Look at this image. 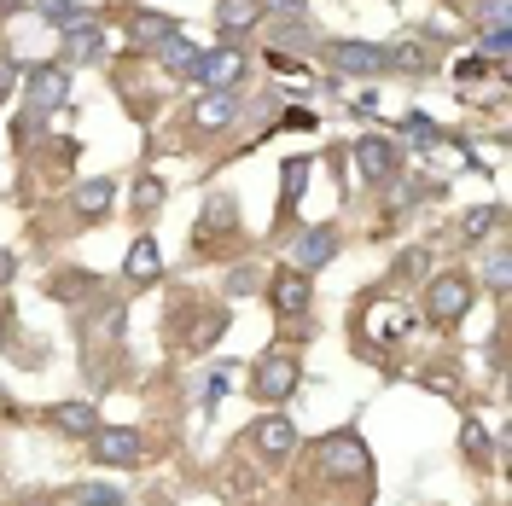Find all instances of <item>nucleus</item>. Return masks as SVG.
<instances>
[{"label":"nucleus","mask_w":512,"mask_h":506,"mask_svg":"<svg viewBox=\"0 0 512 506\" xmlns=\"http://www.w3.org/2000/svg\"><path fill=\"white\" fill-rule=\"evenodd\" d=\"M245 47L239 41H227V47H216V53H204V64L192 70V82L204 88V94H233L239 82H245Z\"/></svg>","instance_id":"39448f33"},{"label":"nucleus","mask_w":512,"mask_h":506,"mask_svg":"<svg viewBox=\"0 0 512 506\" xmlns=\"http://www.w3.org/2000/svg\"><path fill=\"white\" fill-rule=\"evenodd\" d=\"M303 181H309V158H291V163H286V198H280V216H291V210H297Z\"/></svg>","instance_id":"c85d7f7f"},{"label":"nucleus","mask_w":512,"mask_h":506,"mask_svg":"<svg viewBox=\"0 0 512 506\" xmlns=\"http://www.w3.org/2000/svg\"><path fill=\"white\" fill-rule=\"evenodd\" d=\"M326 64H332L338 76H384V70H390L379 41H332V47H326Z\"/></svg>","instance_id":"6e6552de"},{"label":"nucleus","mask_w":512,"mask_h":506,"mask_svg":"<svg viewBox=\"0 0 512 506\" xmlns=\"http://www.w3.org/2000/svg\"><path fill=\"white\" fill-rule=\"evenodd\" d=\"M251 443H256V454H262L268 466H286L291 448H297V425H291L286 413H262V419L251 425Z\"/></svg>","instance_id":"1a4fd4ad"},{"label":"nucleus","mask_w":512,"mask_h":506,"mask_svg":"<svg viewBox=\"0 0 512 506\" xmlns=\"http://www.w3.org/2000/svg\"><path fill=\"white\" fill-rule=\"evenodd\" d=\"M262 12H280V18H303V0H262Z\"/></svg>","instance_id":"58836bf2"},{"label":"nucleus","mask_w":512,"mask_h":506,"mask_svg":"<svg viewBox=\"0 0 512 506\" xmlns=\"http://www.w3.org/2000/svg\"><path fill=\"white\" fill-rule=\"evenodd\" d=\"M12 274H18V256L0 251V285H12Z\"/></svg>","instance_id":"a19ab883"},{"label":"nucleus","mask_w":512,"mask_h":506,"mask_svg":"<svg viewBox=\"0 0 512 506\" xmlns=\"http://www.w3.org/2000/svg\"><path fill=\"white\" fill-rule=\"evenodd\" d=\"M169 35H181L175 18H163V12H134V41H140V47H152V53H158Z\"/></svg>","instance_id":"4be33fe9"},{"label":"nucleus","mask_w":512,"mask_h":506,"mask_svg":"<svg viewBox=\"0 0 512 506\" xmlns=\"http://www.w3.org/2000/svg\"><path fill=\"white\" fill-rule=\"evenodd\" d=\"M460 448L472 454V466H495V460H489V437H483L478 419H466V431H460Z\"/></svg>","instance_id":"7c9ffc66"},{"label":"nucleus","mask_w":512,"mask_h":506,"mask_svg":"<svg viewBox=\"0 0 512 506\" xmlns=\"http://www.w3.org/2000/svg\"><path fill=\"white\" fill-rule=\"evenodd\" d=\"M454 70H460V82H478V76H483V59H478V53H472V59H460V64H454Z\"/></svg>","instance_id":"ea45409f"},{"label":"nucleus","mask_w":512,"mask_h":506,"mask_svg":"<svg viewBox=\"0 0 512 506\" xmlns=\"http://www.w3.org/2000/svg\"><path fill=\"white\" fill-rule=\"evenodd\" d=\"M495 227H501V204H478V210L460 222V239H466V245H478V239H489Z\"/></svg>","instance_id":"a878e982"},{"label":"nucleus","mask_w":512,"mask_h":506,"mask_svg":"<svg viewBox=\"0 0 512 506\" xmlns=\"http://www.w3.org/2000/svg\"><path fill=\"white\" fill-rule=\"evenodd\" d=\"M367 332H373L379 344H396V338H408V309H396V303H379V309H367Z\"/></svg>","instance_id":"412c9836"},{"label":"nucleus","mask_w":512,"mask_h":506,"mask_svg":"<svg viewBox=\"0 0 512 506\" xmlns=\"http://www.w3.org/2000/svg\"><path fill=\"white\" fill-rule=\"evenodd\" d=\"M163 198H169V192H163L158 175H140V187H134V210H140V216H158Z\"/></svg>","instance_id":"c756f323"},{"label":"nucleus","mask_w":512,"mask_h":506,"mask_svg":"<svg viewBox=\"0 0 512 506\" xmlns=\"http://www.w3.org/2000/svg\"><path fill=\"white\" fill-rule=\"evenodd\" d=\"M262 24V0H216V30L233 41V35H245Z\"/></svg>","instance_id":"6ab92c4d"},{"label":"nucleus","mask_w":512,"mask_h":506,"mask_svg":"<svg viewBox=\"0 0 512 506\" xmlns=\"http://www.w3.org/2000/svg\"><path fill=\"white\" fill-rule=\"evenodd\" d=\"M47 123H53V111H35V105H30V111H24V117L12 123V134H18V146H30V140H35V134H41Z\"/></svg>","instance_id":"72a5a7b5"},{"label":"nucleus","mask_w":512,"mask_h":506,"mask_svg":"<svg viewBox=\"0 0 512 506\" xmlns=\"http://www.w3.org/2000/svg\"><path fill=\"white\" fill-rule=\"evenodd\" d=\"M111 198H117V187H111L105 175H99V181H82V187L70 192V204H76V216H82V222H99V216L111 210Z\"/></svg>","instance_id":"aec40b11"},{"label":"nucleus","mask_w":512,"mask_h":506,"mask_svg":"<svg viewBox=\"0 0 512 506\" xmlns=\"http://www.w3.org/2000/svg\"><path fill=\"white\" fill-rule=\"evenodd\" d=\"M425 274H431V251H425V245H408V251L390 262V280L396 285H419Z\"/></svg>","instance_id":"b1692460"},{"label":"nucleus","mask_w":512,"mask_h":506,"mask_svg":"<svg viewBox=\"0 0 512 506\" xmlns=\"http://www.w3.org/2000/svg\"><path fill=\"white\" fill-rule=\"evenodd\" d=\"M47 425H53L59 437H94L99 408L94 402H53V408H47Z\"/></svg>","instance_id":"2eb2a0df"},{"label":"nucleus","mask_w":512,"mask_h":506,"mask_svg":"<svg viewBox=\"0 0 512 506\" xmlns=\"http://www.w3.org/2000/svg\"><path fill=\"white\" fill-rule=\"evenodd\" d=\"M94 326L105 332V338H117V332H123V303H99V309H94Z\"/></svg>","instance_id":"c9c22d12"},{"label":"nucleus","mask_w":512,"mask_h":506,"mask_svg":"<svg viewBox=\"0 0 512 506\" xmlns=\"http://www.w3.org/2000/svg\"><path fill=\"white\" fill-rule=\"evenodd\" d=\"M262 291H268V303L280 309V320H303V315H309V303H315V285H309L303 268H280Z\"/></svg>","instance_id":"0eeeda50"},{"label":"nucleus","mask_w":512,"mask_h":506,"mask_svg":"<svg viewBox=\"0 0 512 506\" xmlns=\"http://www.w3.org/2000/svg\"><path fill=\"white\" fill-rule=\"evenodd\" d=\"M472 297H478V280L460 274V268H448L437 280H425V320L431 326H454V320H466Z\"/></svg>","instance_id":"f257e3e1"},{"label":"nucleus","mask_w":512,"mask_h":506,"mask_svg":"<svg viewBox=\"0 0 512 506\" xmlns=\"http://www.w3.org/2000/svg\"><path fill=\"white\" fill-rule=\"evenodd\" d=\"M483 280H489V291H507V245H489V256H483Z\"/></svg>","instance_id":"2f4dec72"},{"label":"nucleus","mask_w":512,"mask_h":506,"mask_svg":"<svg viewBox=\"0 0 512 506\" xmlns=\"http://www.w3.org/2000/svg\"><path fill=\"white\" fill-rule=\"evenodd\" d=\"M355 163H361V181H367V187H390V181L402 175V152H396V140H384V134H361V140H355Z\"/></svg>","instance_id":"423d86ee"},{"label":"nucleus","mask_w":512,"mask_h":506,"mask_svg":"<svg viewBox=\"0 0 512 506\" xmlns=\"http://www.w3.org/2000/svg\"><path fill=\"white\" fill-rule=\"evenodd\" d=\"M384 64L402 76H425L443 64V53H437V41H396V47H384Z\"/></svg>","instance_id":"4468645a"},{"label":"nucleus","mask_w":512,"mask_h":506,"mask_svg":"<svg viewBox=\"0 0 512 506\" xmlns=\"http://www.w3.org/2000/svg\"><path fill=\"white\" fill-rule=\"evenodd\" d=\"M24 99H30L35 111H59L64 99H70V70L64 64H35L30 76H24Z\"/></svg>","instance_id":"9d476101"},{"label":"nucleus","mask_w":512,"mask_h":506,"mask_svg":"<svg viewBox=\"0 0 512 506\" xmlns=\"http://www.w3.org/2000/svg\"><path fill=\"white\" fill-rule=\"evenodd\" d=\"M99 59H105V24H94V18L70 24L64 30V70L70 64H99Z\"/></svg>","instance_id":"ddd939ff"},{"label":"nucleus","mask_w":512,"mask_h":506,"mask_svg":"<svg viewBox=\"0 0 512 506\" xmlns=\"http://www.w3.org/2000/svg\"><path fill=\"white\" fill-rule=\"evenodd\" d=\"M47 297H53V303H88V297H99V274H88V268H64V274L47 280Z\"/></svg>","instance_id":"a211bd4d"},{"label":"nucleus","mask_w":512,"mask_h":506,"mask_svg":"<svg viewBox=\"0 0 512 506\" xmlns=\"http://www.w3.org/2000/svg\"><path fill=\"white\" fill-rule=\"evenodd\" d=\"M41 18L47 24H59V30H70V24H82V18H94L88 6H76V0H41Z\"/></svg>","instance_id":"cd10ccee"},{"label":"nucleus","mask_w":512,"mask_h":506,"mask_svg":"<svg viewBox=\"0 0 512 506\" xmlns=\"http://www.w3.org/2000/svg\"><path fill=\"white\" fill-rule=\"evenodd\" d=\"M222 227H239V204L227 192H216L210 210H204V222H198V239H222Z\"/></svg>","instance_id":"5701e85b"},{"label":"nucleus","mask_w":512,"mask_h":506,"mask_svg":"<svg viewBox=\"0 0 512 506\" xmlns=\"http://www.w3.org/2000/svg\"><path fill=\"white\" fill-rule=\"evenodd\" d=\"M158 274H163V251H158V239H152V233H140V239L128 245L123 280H128V285H152Z\"/></svg>","instance_id":"dca6fc26"},{"label":"nucleus","mask_w":512,"mask_h":506,"mask_svg":"<svg viewBox=\"0 0 512 506\" xmlns=\"http://www.w3.org/2000/svg\"><path fill=\"white\" fill-rule=\"evenodd\" d=\"M262 291V268H233L227 274V297H256Z\"/></svg>","instance_id":"473e14b6"},{"label":"nucleus","mask_w":512,"mask_h":506,"mask_svg":"<svg viewBox=\"0 0 512 506\" xmlns=\"http://www.w3.org/2000/svg\"><path fill=\"white\" fill-rule=\"evenodd\" d=\"M507 30H483V53H489V59H507Z\"/></svg>","instance_id":"4c0bfd02"},{"label":"nucleus","mask_w":512,"mask_h":506,"mask_svg":"<svg viewBox=\"0 0 512 506\" xmlns=\"http://www.w3.org/2000/svg\"><path fill=\"white\" fill-rule=\"evenodd\" d=\"M338 256V227L320 222V227H303L297 239H291V262L309 274V268H320V262H332Z\"/></svg>","instance_id":"f8f14e48"},{"label":"nucleus","mask_w":512,"mask_h":506,"mask_svg":"<svg viewBox=\"0 0 512 506\" xmlns=\"http://www.w3.org/2000/svg\"><path fill=\"white\" fill-rule=\"evenodd\" d=\"M233 117H239V88H233V94H198L192 111H187V128L192 134H216V128H227Z\"/></svg>","instance_id":"9b49d317"},{"label":"nucleus","mask_w":512,"mask_h":506,"mask_svg":"<svg viewBox=\"0 0 512 506\" xmlns=\"http://www.w3.org/2000/svg\"><path fill=\"white\" fill-rule=\"evenodd\" d=\"M402 134H408L414 146H437V140H443V134H437V123H431V117H419V111L402 123Z\"/></svg>","instance_id":"f704fd0d"},{"label":"nucleus","mask_w":512,"mask_h":506,"mask_svg":"<svg viewBox=\"0 0 512 506\" xmlns=\"http://www.w3.org/2000/svg\"><path fill=\"white\" fill-rule=\"evenodd\" d=\"M478 24L483 30H507V0H478Z\"/></svg>","instance_id":"e433bc0d"},{"label":"nucleus","mask_w":512,"mask_h":506,"mask_svg":"<svg viewBox=\"0 0 512 506\" xmlns=\"http://www.w3.org/2000/svg\"><path fill=\"white\" fill-rule=\"evenodd\" d=\"M204 53H210V47H198V41H187V35H169V41L158 47V64L169 70V76H181V82H192V70L204 64Z\"/></svg>","instance_id":"f3484780"},{"label":"nucleus","mask_w":512,"mask_h":506,"mask_svg":"<svg viewBox=\"0 0 512 506\" xmlns=\"http://www.w3.org/2000/svg\"><path fill=\"white\" fill-rule=\"evenodd\" d=\"M297 355H286V349H268L262 361L251 367V396L256 402H286L291 390H297Z\"/></svg>","instance_id":"20e7f679"},{"label":"nucleus","mask_w":512,"mask_h":506,"mask_svg":"<svg viewBox=\"0 0 512 506\" xmlns=\"http://www.w3.org/2000/svg\"><path fill=\"white\" fill-rule=\"evenodd\" d=\"M88 454H94V466L134 472L146 460V431H134V425H99L94 437H88Z\"/></svg>","instance_id":"7ed1b4c3"},{"label":"nucleus","mask_w":512,"mask_h":506,"mask_svg":"<svg viewBox=\"0 0 512 506\" xmlns=\"http://www.w3.org/2000/svg\"><path fill=\"white\" fill-rule=\"evenodd\" d=\"M315 466L326 477H338V483H367L373 477V454H367V443L355 431H338V437H326L315 448Z\"/></svg>","instance_id":"f03ea898"},{"label":"nucleus","mask_w":512,"mask_h":506,"mask_svg":"<svg viewBox=\"0 0 512 506\" xmlns=\"http://www.w3.org/2000/svg\"><path fill=\"white\" fill-rule=\"evenodd\" d=\"M454 6H472V0H454Z\"/></svg>","instance_id":"79ce46f5"},{"label":"nucleus","mask_w":512,"mask_h":506,"mask_svg":"<svg viewBox=\"0 0 512 506\" xmlns=\"http://www.w3.org/2000/svg\"><path fill=\"white\" fill-rule=\"evenodd\" d=\"M70 506H128L117 483H76L70 489Z\"/></svg>","instance_id":"bb28decb"},{"label":"nucleus","mask_w":512,"mask_h":506,"mask_svg":"<svg viewBox=\"0 0 512 506\" xmlns=\"http://www.w3.org/2000/svg\"><path fill=\"white\" fill-rule=\"evenodd\" d=\"M309 41H315V30L303 18H280L274 24V53H309Z\"/></svg>","instance_id":"393cba45"}]
</instances>
